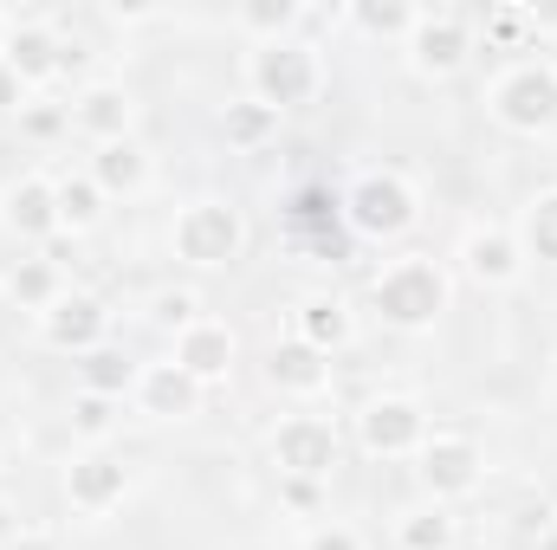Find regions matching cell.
Instances as JSON below:
<instances>
[{
    "label": "cell",
    "instance_id": "1",
    "mask_svg": "<svg viewBox=\"0 0 557 550\" xmlns=\"http://www.w3.org/2000/svg\"><path fill=\"white\" fill-rule=\"evenodd\" d=\"M454 304V278L434 253H403L370 278V311L389 330H434Z\"/></svg>",
    "mask_w": 557,
    "mask_h": 550
},
{
    "label": "cell",
    "instance_id": "2",
    "mask_svg": "<svg viewBox=\"0 0 557 550\" xmlns=\"http://www.w3.org/2000/svg\"><path fill=\"white\" fill-rule=\"evenodd\" d=\"M486 117L506 137H552L557 130V65L552 59H519L486 85Z\"/></svg>",
    "mask_w": 557,
    "mask_h": 550
},
{
    "label": "cell",
    "instance_id": "3",
    "mask_svg": "<svg viewBox=\"0 0 557 550\" xmlns=\"http://www.w3.org/2000/svg\"><path fill=\"white\" fill-rule=\"evenodd\" d=\"M169 253L182 266H195V273H221V266H234L247 253V214L234 201H221V195H201V201H188L175 214Z\"/></svg>",
    "mask_w": 557,
    "mask_h": 550
},
{
    "label": "cell",
    "instance_id": "4",
    "mask_svg": "<svg viewBox=\"0 0 557 550\" xmlns=\"http://www.w3.org/2000/svg\"><path fill=\"white\" fill-rule=\"evenodd\" d=\"M324 91V65L305 39H273V46H253L247 59V98H260L267 111H298Z\"/></svg>",
    "mask_w": 557,
    "mask_h": 550
},
{
    "label": "cell",
    "instance_id": "5",
    "mask_svg": "<svg viewBox=\"0 0 557 550\" xmlns=\"http://www.w3.org/2000/svg\"><path fill=\"white\" fill-rule=\"evenodd\" d=\"M344 221H350L363 240H403L421 221L416 182L396 175V168H363V175L344 188Z\"/></svg>",
    "mask_w": 557,
    "mask_h": 550
},
{
    "label": "cell",
    "instance_id": "6",
    "mask_svg": "<svg viewBox=\"0 0 557 550\" xmlns=\"http://www.w3.org/2000/svg\"><path fill=\"white\" fill-rule=\"evenodd\" d=\"M428 434L434 427H428L421 402H409V396H370L357 409V447L370 460H416L428 447Z\"/></svg>",
    "mask_w": 557,
    "mask_h": 550
},
{
    "label": "cell",
    "instance_id": "7",
    "mask_svg": "<svg viewBox=\"0 0 557 550\" xmlns=\"http://www.w3.org/2000/svg\"><path fill=\"white\" fill-rule=\"evenodd\" d=\"M131 499V460L117 447H85L65 460V505L85 518H104Z\"/></svg>",
    "mask_w": 557,
    "mask_h": 550
},
{
    "label": "cell",
    "instance_id": "8",
    "mask_svg": "<svg viewBox=\"0 0 557 550\" xmlns=\"http://www.w3.org/2000/svg\"><path fill=\"white\" fill-rule=\"evenodd\" d=\"M267 453H273L278 479H331V466H337V427L324 421V414H285L273 427V440H267Z\"/></svg>",
    "mask_w": 557,
    "mask_h": 550
},
{
    "label": "cell",
    "instance_id": "9",
    "mask_svg": "<svg viewBox=\"0 0 557 550\" xmlns=\"http://www.w3.org/2000/svg\"><path fill=\"white\" fill-rule=\"evenodd\" d=\"M416 473H421V486H428V499L447 505V499L480 492V479H486V453H480L473 434H428V447L416 453Z\"/></svg>",
    "mask_w": 557,
    "mask_h": 550
},
{
    "label": "cell",
    "instance_id": "10",
    "mask_svg": "<svg viewBox=\"0 0 557 550\" xmlns=\"http://www.w3.org/2000/svg\"><path fill=\"white\" fill-rule=\"evenodd\" d=\"M403 46H409V72H416V78H454V72L473 59V26H467V13H454V7H421L416 33H409Z\"/></svg>",
    "mask_w": 557,
    "mask_h": 550
},
{
    "label": "cell",
    "instance_id": "11",
    "mask_svg": "<svg viewBox=\"0 0 557 550\" xmlns=\"http://www.w3.org/2000/svg\"><path fill=\"white\" fill-rule=\"evenodd\" d=\"M525 247H519V234L512 227H467L460 234V273L473 278V285H486V291H512L519 278H525Z\"/></svg>",
    "mask_w": 557,
    "mask_h": 550
},
{
    "label": "cell",
    "instance_id": "12",
    "mask_svg": "<svg viewBox=\"0 0 557 550\" xmlns=\"http://www.w3.org/2000/svg\"><path fill=\"white\" fill-rule=\"evenodd\" d=\"M0 59H7V65L26 78V91H33V85H52V78L72 72V39H59L46 20H13L7 39H0Z\"/></svg>",
    "mask_w": 557,
    "mask_h": 550
},
{
    "label": "cell",
    "instance_id": "13",
    "mask_svg": "<svg viewBox=\"0 0 557 550\" xmlns=\"http://www.w3.org/2000/svg\"><path fill=\"white\" fill-rule=\"evenodd\" d=\"M0 227L13 240H59L65 221H59V188L52 175H13L0 188Z\"/></svg>",
    "mask_w": 557,
    "mask_h": 550
},
{
    "label": "cell",
    "instance_id": "14",
    "mask_svg": "<svg viewBox=\"0 0 557 550\" xmlns=\"http://www.w3.org/2000/svg\"><path fill=\"white\" fill-rule=\"evenodd\" d=\"M234 357H240V343H234V330H227L221 317H195V324L175 337V350H169V363H175L188 383H201V389L227 383V376H234Z\"/></svg>",
    "mask_w": 557,
    "mask_h": 550
},
{
    "label": "cell",
    "instance_id": "15",
    "mask_svg": "<svg viewBox=\"0 0 557 550\" xmlns=\"http://www.w3.org/2000/svg\"><path fill=\"white\" fill-rule=\"evenodd\" d=\"M72 130H85L91 149L137 137V98H131L117 78H91V85L72 98Z\"/></svg>",
    "mask_w": 557,
    "mask_h": 550
},
{
    "label": "cell",
    "instance_id": "16",
    "mask_svg": "<svg viewBox=\"0 0 557 550\" xmlns=\"http://www.w3.org/2000/svg\"><path fill=\"white\" fill-rule=\"evenodd\" d=\"M104 330H111V311H104V298H91V291H65V298L39 317V343H46V350H65V357L98 350Z\"/></svg>",
    "mask_w": 557,
    "mask_h": 550
},
{
    "label": "cell",
    "instance_id": "17",
    "mask_svg": "<svg viewBox=\"0 0 557 550\" xmlns=\"http://www.w3.org/2000/svg\"><path fill=\"white\" fill-rule=\"evenodd\" d=\"M267 383L292 402H318V396H331V357L298 343V337H278L267 350Z\"/></svg>",
    "mask_w": 557,
    "mask_h": 550
},
{
    "label": "cell",
    "instance_id": "18",
    "mask_svg": "<svg viewBox=\"0 0 557 550\" xmlns=\"http://www.w3.org/2000/svg\"><path fill=\"white\" fill-rule=\"evenodd\" d=\"M131 396H137V409L149 414V421H195L208 389H201V383H188L175 363H143Z\"/></svg>",
    "mask_w": 557,
    "mask_h": 550
},
{
    "label": "cell",
    "instance_id": "19",
    "mask_svg": "<svg viewBox=\"0 0 557 550\" xmlns=\"http://www.w3.org/2000/svg\"><path fill=\"white\" fill-rule=\"evenodd\" d=\"M292 337L311 343V350H324V357H337V350L357 337L350 304H344L337 291H311V298H298V311H292Z\"/></svg>",
    "mask_w": 557,
    "mask_h": 550
},
{
    "label": "cell",
    "instance_id": "20",
    "mask_svg": "<svg viewBox=\"0 0 557 550\" xmlns=\"http://www.w3.org/2000/svg\"><path fill=\"white\" fill-rule=\"evenodd\" d=\"M0 291H7V304L13 311H26V317H46L72 285L59 273V260H46V253H33V260H13L7 278H0Z\"/></svg>",
    "mask_w": 557,
    "mask_h": 550
},
{
    "label": "cell",
    "instance_id": "21",
    "mask_svg": "<svg viewBox=\"0 0 557 550\" xmlns=\"http://www.w3.org/2000/svg\"><path fill=\"white\" fill-rule=\"evenodd\" d=\"M85 175L104 188V201H111V195H124V201H131V195L149 188V175H156V168H149V149H143L137 137H124V142L91 149V168H85Z\"/></svg>",
    "mask_w": 557,
    "mask_h": 550
},
{
    "label": "cell",
    "instance_id": "22",
    "mask_svg": "<svg viewBox=\"0 0 557 550\" xmlns=\"http://www.w3.org/2000/svg\"><path fill=\"white\" fill-rule=\"evenodd\" d=\"M78 383H85V396H111V402H124V389H137V363H131L124 350L98 343V350L78 357Z\"/></svg>",
    "mask_w": 557,
    "mask_h": 550
},
{
    "label": "cell",
    "instance_id": "23",
    "mask_svg": "<svg viewBox=\"0 0 557 550\" xmlns=\"http://www.w3.org/2000/svg\"><path fill=\"white\" fill-rule=\"evenodd\" d=\"M519 247H525V260H539V266H557V188H539L532 201H525V214H519Z\"/></svg>",
    "mask_w": 557,
    "mask_h": 550
},
{
    "label": "cell",
    "instance_id": "24",
    "mask_svg": "<svg viewBox=\"0 0 557 550\" xmlns=\"http://www.w3.org/2000/svg\"><path fill=\"white\" fill-rule=\"evenodd\" d=\"M344 20H350L363 39H409L416 20H421V7H409V0H350Z\"/></svg>",
    "mask_w": 557,
    "mask_h": 550
},
{
    "label": "cell",
    "instance_id": "25",
    "mask_svg": "<svg viewBox=\"0 0 557 550\" xmlns=\"http://www.w3.org/2000/svg\"><path fill=\"white\" fill-rule=\"evenodd\" d=\"M221 137L234 142V149H267L278 137V111H267L260 98H234L221 111Z\"/></svg>",
    "mask_w": 557,
    "mask_h": 550
},
{
    "label": "cell",
    "instance_id": "26",
    "mask_svg": "<svg viewBox=\"0 0 557 550\" xmlns=\"http://www.w3.org/2000/svg\"><path fill=\"white\" fill-rule=\"evenodd\" d=\"M52 188H59V221H65L72 234H91V227L104 221V188H98L85 168H78V175H59Z\"/></svg>",
    "mask_w": 557,
    "mask_h": 550
},
{
    "label": "cell",
    "instance_id": "27",
    "mask_svg": "<svg viewBox=\"0 0 557 550\" xmlns=\"http://www.w3.org/2000/svg\"><path fill=\"white\" fill-rule=\"evenodd\" d=\"M305 20V7L298 0H247L240 13H234V26L253 39V46H273V39H292V26Z\"/></svg>",
    "mask_w": 557,
    "mask_h": 550
},
{
    "label": "cell",
    "instance_id": "28",
    "mask_svg": "<svg viewBox=\"0 0 557 550\" xmlns=\"http://www.w3.org/2000/svg\"><path fill=\"white\" fill-rule=\"evenodd\" d=\"M396 545L403 550H454L460 532H454L447 505H421V512H403V518H396Z\"/></svg>",
    "mask_w": 557,
    "mask_h": 550
},
{
    "label": "cell",
    "instance_id": "29",
    "mask_svg": "<svg viewBox=\"0 0 557 550\" xmlns=\"http://www.w3.org/2000/svg\"><path fill=\"white\" fill-rule=\"evenodd\" d=\"M149 317H156L162 330H175V337H182V330L201 317V298H195L188 285H175V291H156V298H149Z\"/></svg>",
    "mask_w": 557,
    "mask_h": 550
},
{
    "label": "cell",
    "instance_id": "30",
    "mask_svg": "<svg viewBox=\"0 0 557 550\" xmlns=\"http://www.w3.org/2000/svg\"><path fill=\"white\" fill-rule=\"evenodd\" d=\"M72 427H78L91 447H104L111 427H117V402H111V396H78V402H72Z\"/></svg>",
    "mask_w": 557,
    "mask_h": 550
},
{
    "label": "cell",
    "instance_id": "31",
    "mask_svg": "<svg viewBox=\"0 0 557 550\" xmlns=\"http://www.w3.org/2000/svg\"><path fill=\"white\" fill-rule=\"evenodd\" d=\"M20 124H26L33 137H59V130H72V104H65V111H59V104H26Z\"/></svg>",
    "mask_w": 557,
    "mask_h": 550
},
{
    "label": "cell",
    "instance_id": "32",
    "mask_svg": "<svg viewBox=\"0 0 557 550\" xmlns=\"http://www.w3.org/2000/svg\"><path fill=\"white\" fill-rule=\"evenodd\" d=\"M26 104H33V91H26V78H20V72L7 65V59H0V117H20Z\"/></svg>",
    "mask_w": 557,
    "mask_h": 550
},
{
    "label": "cell",
    "instance_id": "33",
    "mask_svg": "<svg viewBox=\"0 0 557 550\" xmlns=\"http://www.w3.org/2000/svg\"><path fill=\"white\" fill-rule=\"evenodd\" d=\"M305 550H363V538H357L350 525H318V532L305 538Z\"/></svg>",
    "mask_w": 557,
    "mask_h": 550
},
{
    "label": "cell",
    "instance_id": "34",
    "mask_svg": "<svg viewBox=\"0 0 557 550\" xmlns=\"http://www.w3.org/2000/svg\"><path fill=\"white\" fill-rule=\"evenodd\" d=\"M0 550H59V538H46V532H20V538H7Z\"/></svg>",
    "mask_w": 557,
    "mask_h": 550
},
{
    "label": "cell",
    "instance_id": "35",
    "mask_svg": "<svg viewBox=\"0 0 557 550\" xmlns=\"http://www.w3.org/2000/svg\"><path fill=\"white\" fill-rule=\"evenodd\" d=\"M525 26L532 33H557V7H525Z\"/></svg>",
    "mask_w": 557,
    "mask_h": 550
},
{
    "label": "cell",
    "instance_id": "36",
    "mask_svg": "<svg viewBox=\"0 0 557 550\" xmlns=\"http://www.w3.org/2000/svg\"><path fill=\"white\" fill-rule=\"evenodd\" d=\"M285 499H292V505H318V486H311V479H285Z\"/></svg>",
    "mask_w": 557,
    "mask_h": 550
},
{
    "label": "cell",
    "instance_id": "37",
    "mask_svg": "<svg viewBox=\"0 0 557 550\" xmlns=\"http://www.w3.org/2000/svg\"><path fill=\"white\" fill-rule=\"evenodd\" d=\"M7 538H20V512H13V499L0 492V545H7Z\"/></svg>",
    "mask_w": 557,
    "mask_h": 550
},
{
    "label": "cell",
    "instance_id": "38",
    "mask_svg": "<svg viewBox=\"0 0 557 550\" xmlns=\"http://www.w3.org/2000/svg\"><path fill=\"white\" fill-rule=\"evenodd\" d=\"M7 26H13V13H7V7H0V39H7Z\"/></svg>",
    "mask_w": 557,
    "mask_h": 550
},
{
    "label": "cell",
    "instance_id": "39",
    "mask_svg": "<svg viewBox=\"0 0 557 550\" xmlns=\"http://www.w3.org/2000/svg\"><path fill=\"white\" fill-rule=\"evenodd\" d=\"M539 550H557V525H552V532H545V545H539Z\"/></svg>",
    "mask_w": 557,
    "mask_h": 550
},
{
    "label": "cell",
    "instance_id": "40",
    "mask_svg": "<svg viewBox=\"0 0 557 550\" xmlns=\"http://www.w3.org/2000/svg\"><path fill=\"white\" fill-rule=\"evenodd\" d=\"M552 525H557V512H552Z\"/></svg>",
    "mask_w": 557,
    "mask_h": 550
}]
</instances>
